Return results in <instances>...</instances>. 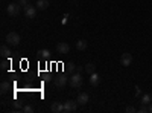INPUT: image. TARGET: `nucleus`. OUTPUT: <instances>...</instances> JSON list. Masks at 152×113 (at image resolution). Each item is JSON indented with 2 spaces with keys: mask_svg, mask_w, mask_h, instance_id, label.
I'll list each match as a JSON object with an SVG mask.
<instances>
[{
  "mask_svg": "<svg viewBox=\"0 0 152 113\" xmlns=\"http://www.w3.org/2000/svg\"><path fill=\"white\" fill-rule=\"evenodd\" d=\"M69 83H70V87H73V89H79V87L82 86V75H81L79 72L70 75Z\"/></svg>",
  "mask_w": 152,
  "mask_h": 113,
  "instance_id": "nucleus-1",
  "label": "nucleus"
},
{
  "mask_svg": "<svg viewBox=\"0 0 152 113\" xmlns=\"http://www.w3.org/2000/svg\"><path fill=\"white\" fill-rule=\"evenodd\" d=\"M21 11V5L20 3H9L6 6V12L9 14V17H17Z\"/></svg>",
  "mask_w": 152,
  "mask_h": 113,
  "instance_id": "nucleus-2",
  "label": "nucleus"
},
{
  "mask_svg": "<svg viewBox=\"0 0 152 113\" xmlns=\"http://www.w3.org/2000/svg\"><path fill=\"white\" fill-rule=\"evenodd\" d=\"M6 43H8L9 46H18V43H20V34H17V32H9V34L6 35Z\"/></svg>",
  "mask_w": 152,
  "mask_h": 113,
  "instance_id": "nucleus-3",
  "label": "nucleus"
},
{
  "mask_svg": "<svg viewBox=\"0 0 152 113\" xmlns=\"http://www.w3.org/2000/svg\"><path fill=\"white\" fill-rule=\"evenodd\" d=\"M67 83H69V77L66 73H61V75H58V77L55 78V86L59 87V89H64V87L67 86Z\"/></svg>",
  "mask_w": 152,
  "mask_h": 113,
  "instance_id": "nucleus-4",
  "label": "nucleus"
},
{
  "mask_svg": "<svg viewBox=\"0 0 152 113\" xmlns=\"http://www.w3.org/2000/svg\"><path fill=\"white\" fill-rule=\"evenodd\" d=\"M76 109H78V101H72V99H69V101L64 103V113L76 112Z\"/></svg>",
  "mask_w": 152,
  "mask_h": 113,
  "instance_id": "nucleus-5",
  "label": "nucleus"
},
{
  "mask_svg": "<svg viewBox=\"0 0 152 113\" xmlns=\"http://www.w3.org/2000/svg\"><path fill=\"white\" fill-rule=\"evenodd\" d=\"M37 11H38L37 6H34V5H28L26 8H24V16H26L28 18H35V17H37Z\"/></svg>",
  "mask_w": 152,
  "mask_h": 113,
  "instance_id": "nucleus-6",
  "label": "nucleus"
},
{
  "mask_svg": "<svg viewBox=\"0 0 152 113\" xmlns=\"http://www.w3.org/2000/svg\"><path fill=\"white\" fill-rule=\"evenodd\" d=\"M131 63H132V55H131L129 52L122 54V57H120V64H122V66L128 67V66H131Z\"/></svg>",
  "mask_w": 152,
  "mask_h": 113,
  "instance_id": "nucleus-7",
  "label": "nucleus"
},
{
  "mask_svg": "<svg viewBox=\"0 0 152 113\" xmlns=\"http://www.w3.org/2000/svg\"><path fill=\"white\" fill-rule=\"evenodd\" d=\"M56 51H58V54H61V55H67V54L70 52V46H69L67 43H64V41H61V43L56 44Z\"/></svg>",
  "mask_w": 152,
  "mask_h": 113,
  "instance_id": "nucleus-8",
  "label": "nucleus"
},
{
  "mask_svg": "<svg viewBox=\"0 0 152 113\" xmlns=\"http://www.w3.org/2000/svg\"><path fill=\"white\" fill-rule=\"evenodd\" d=\"M88 99H90L88 93L82 92V93H79V95H78V98H76V101H78V104H79V106H85V104L88 103Z\"/></svg>",
  "mask_w": 152,
  "mask_h": 113,
  "instance_id": "nucleus-9",
  "label": "nucleus"
},
{
  "mask_svg": "<svg viewBox=\"0 0 152 113\" xmlns=\"http://www.w3.org/2000/svg\"><path fill=\"white\" fill-rule=\"evenodd\" d=\"M50 110H52L53 113H61L64 112V103H52V106H50Z\"/></svg>",
  "mask_w": 152,
  "mask_h": 113,
  "instance_id": "nucleus-10",
  "label": "nucleus"
},
{
  "mask_svg": "<svg viewBox=\"0 0 152 113\" xmlns=\"http://www.w3.org/2000/svg\"><path fill=\"white\" fill-rule=\"evenodd\" d=\"M35 6H37L38 9H40V11H44V9H47V8H49V0H37Z\"/></svg>",
  "mask_w": 152,
  "mask_h": 113,
  "instance_id": "nucleus-11",
  "label": "nucleus"
},
{
  "mask_svg": "<svg viewBox=\"0 0 152 113\" xmlns=\"http://www.w3.org/2000/svg\"><path fill=\"white\" fill-rule=\"evenodd\" d=\"M11 54H12V52H11V49H9L6 44H3L2 47H0V55H2L3 58H9Z\"/></svg>",
  "mask_w": 152,
  "mask_h": 113,
  "instance_id": "nucleus-12",
  "label": "nucleus"
},
{
  "mask_svg": "<svg viewBox=\"0 0 152 113\" xmlns=\"http://www.w3.org/2000/svg\"><path fill=\"white\" fill-rule=\"evenodd\" d=\"M99 83H100V77L94 72V73H91L90 75V84L91 86H99Z\"/></svg>",
  "mask_w": 152,
  "mask_h": 113,
  "instance_id": "nucleus-13",
  "label": "nucleus"
},
{
  "mask_svg": "<svg viewBox=\"0 0 152 113\" xmlns=\"http://www.w3.org/2000/svg\"><path fill=\"white\" fill-rule=\"evenodd\" d=\"M9 89H11V84H9L8 81H2V84H0V92H2V95L8 93Z\"/></svg>",
  "mask_w": 152,
  "mask_h": 113,
  "instance_id": "nucleus-14",
  "label": "nucleus"
},
{
  "mask_svg": "<svg viewBox=\"0 0 152 113\" xmlns=\"http://www.w3.org/2000/svg\"><path fill=\"white\" fill-rule=\"evenodd\" d=\"M140 101H142V104H146V106H149V104L152 103V95H149V93H145L143 96H140Z\"/></svg>",
  "mask_w": 152,
  "mask_h": 113,
  "instance_id": "nucleus-15",
  "label": "nucleus"
},
{
  "mask_svg": "<svg viewBox=\"0 0 152 113\" xmlns=\"http://www.w3.org/2000/svg\"><path fill=\"white\" fill-rule=\"evenodd\" d=\"M37 54H38V57H40L41 60H44V58H49V57H50V51H49V49H40V51H38Z\"/></svg>",
  "mask_w": 152,
  "mask_h": 113,
  "instance_id": "nucleus-16",
  "label": "nucleus"
},
{
  "mask_svg": "<svg viewBox=\"0 0 152 113\" xmlns=\"http://www.w3.org/2000/svg\"><path fill=\"white\" fill-rule=\"evenodd\" d=\"M85 72H87L88 75L94 73V72H96V66H94V63H87V64H85Z\"/></svg>",
  "mask_w": 152,
  "mask_h": 113,
  "instance_id": "nucleus-17",
  "label": "nucleus"
},
{
  "mask_svg": "<svg viewBox=\"0 0 152 113\" xmlns=\"http://www.w3.org/2000/svg\"><path fill=\"white\" fill-rule=\"evenodd\" d=\"M87 41L85 40H78V41H76V49H78V51H85V49H87Z\"/></svg>",
  "mask_w": 152,
  "mask_h": 113,
  "instance_id": "nucleus-18",
  "label": "nucleus"
},
{
  "mask_svg": "<svg viewBox=\"0 0 152 113\" xmlns=\"http://www.w3.org/2000/svg\"><path fill=\"white\" fill-rule=\"evenodd\" d=\"M9 64H11V60L5 58V60L2 61V70H8V69H9Z\"/></svg>",
  "mask_w": 152,
  "mask_h": 113,
  "instance_id": "nucleus-19",
  "label": "nucleus"
},
{
  "mask_svg": "<svg viewBox=\"0 0 152 113\" xmlns=\"http://www.w3.org/2000/svg\"><path fill=\"white\" fill-rule=\"evenodd\" d=\"M21 112H23V113H32V112H34V107L29 106V104H28V106H23Z\"/></svg>",
  "mask_w": 152,
  "mask_h": 113,
  "instance_id": "nucleus-20",
  "label": "nucleus"
},
{
  "mask_svg": "<svg viewBox=\"0 0 152 113\" xmlns=\"http://www.w3.org/2000/svg\"><path fill=\"white\" fill-rule=\"evenodd\" d=\"M138 112H140V113H146V112H149V107L146 104H142V107L138 109Z\"/></svg>",
  "mask_w": 152,
  "mask_h": 113,
  "instance_id": "nucleus-21",
  "label": "nucleus"
},
{
  "mask_svg": "<svg viewBox=\"0 0 152 113\" xmlns=\"http://www.w3.org/2000/svg\"><path fill=\"white\" fill-rule=\"evenodd\" d=\"M67 69H69V72H70V73L76 70V67H75V64H73V63H69V64H67Z\"/></svg>",
  "mask_w": 152,
  "mask_h": 113,
  "instance_id": "nucleus-22",
  "label": "nucleus"
},
{
  "mask_svg": "<svg viewBox=\"0 0 152 113\" xmlns=\"http://www.w3.org/2000/svg\"><path fill=\"white\" fill-rule=\"evenodd\" d=\"M18 3H20L23 8H26V6L29 5V0H18Z\"/></svg>",
  "mask_w": 152,
  "mask_h": 113,
  "instance_id": "nucleus-23",
  "label": "nucleus"
},
{
  "mask_svg": "<svg viewBox=\"0 0 152 113\" xmlns=\"http://www.w3.org/2000/svg\"><path fill=\"white\" fill-rule=\"evenodd\" d=\"M14 107L21 110V109H23V103H20V101H14Z\"/></svg>",
  "mask_w": 152,
  "mask_h": 113,
  "instance_id": "nucleus-24",
  "label": "nucleus"
},
{
  "mask_svg": "<svg viewBox=\"0 0 152 113\" xmlns=\"http://www.w3.org/2000/svg\"><path fill=\"white\" fill-rule=\"evenodd\" d=\"M135 96H142V90L138 86H135Z\"/></svg>",
  "mask_w": 152,
  "mask_h": 113,
  "instance_id": "nucleus-25",
  "label": "nucleus"
},
{
  "mask_svg": "<svg viewBox=\"0 0 152 113\" xmlns=\"http://www.w3.org/2000/svg\"><path fill=\"white\" fill-rule=\"evenodd\" d=\"M126 112H128V113H134V112H135V109H134L132 106H128V107H126Z\"/></svg>",
  "mask_w": 152,
  "mask_h": 113,
  "instance_id": "nucleus-26",
  "label": "nucleus"
},
{
  "mask_svg": "<svg viewBox=\"0 0 152 113\" xmlns=\"http://www.w3.org/2000/svg\"><path fill=\"white\" fill-rule=\"evenodd\" d=\"M44 81H46V83H49V81H52V77H50V75H46V78H44Z\"/></svg>",
  "mask_w": 152,
  "mask_h": 113,
  "instance_id": "nucleus-27",
  "label": "nucleus"
},
{
  "mask_svg": "<svg viewBox=\"0 0 152 113\" xmlns=\"http://www.w3.org/2000/svg\"><path fill=\"white\" fill-rule=\"evenodd\" d=\"M149 112H151V113H152V103H151V104H149Z\"/></svg>",
  "mask_w": 152,
  "mask_h": 113,
  "instance_id": "nucleus-28",
  "label": "nucleus"
},
{
  "mask_svg": "<svg viewBox=\"0 0 152 113\" xmlns=\"http://www.w3.org/2000/svg\"><path fill=\"white\" fill-rule=\"evenodd\" d=\"M151 95H152V93H151Z\"/></svg>",
  "mask_w": 152,
  "mask_h": 113,
  "instance_id": "nucleus-29",
  "label": "nucleus"
}]
</instances>
